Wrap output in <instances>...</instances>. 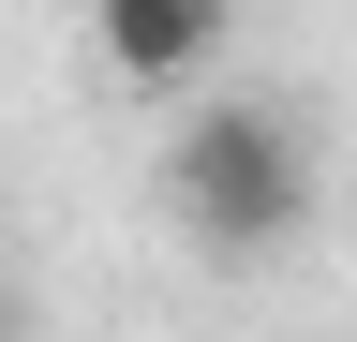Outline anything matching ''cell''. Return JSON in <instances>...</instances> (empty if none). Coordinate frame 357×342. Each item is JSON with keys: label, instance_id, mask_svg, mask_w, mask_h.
I'll return each instance as SVG.
<instances>
[{"label": "cell", "instance_id": "7a4b0ae2", "mask_svg": "<svg viewBox=\"0 0 357 342\" xmlns=\"http://www.w3.org/2000/svg\"><path fill=\"white\" fill-rule=\"evenodd\" d=\"M89 45H105V75L119 90H194L208 75V45H223V0H89Z\"/></svg>", "mask_w": 357, "mask_h": 342}, {"label": "cell", "instance_id": "6da1fadb", "mask_svg": "<svg viewBox=\"0 0 357 342\" xmlns=\"http://www.w3.org/2000/svg\"><path fill=\"white\" fill-rule=\"evenodd\" d=\"M164 179H178V224H194L223 268L283 253L312 224V194H328V179H312V134H298L283 104H253V90H223V104L178 119V164H164Z\"/></svg>", "mask_w": 357, "mask_h": 342}, {"label": "cell", "instance_id": "3957f363", "mask_svg": "<svg viewBox=\"0 0 357 342\" xmlns=\"http://www.w3.org/2000/svg\"><path fill=\"white\" fill-rule=\"evenodd\" d=\"M0 342H15V283H0Z\"/></svg>", "mask_w": 357, "mask_h": 342}]
</instances>
